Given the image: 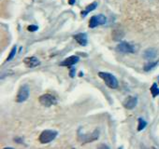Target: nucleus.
Segmentation results:
<instances>
[{
  "label": "nucleus",
  "instance_id": "nucleus-13",
  "mask_svg": "<svg viewBox=\"0 0 159 149\" xmlns=\"http://www.w3.org/2000/svg\"><path fill=\"white\" fill-rule=\"evenodd\" d=\"M98 2H93V3H91L90 5H88V6L84 9V11H82V17H83V18L86 17V15H87L88 13H90L91 11H95V10L98 8Z\"/></svg>",
  "mask_w": 159,
  "mask_h": 149
},
{
  "label": "nucleus",
  "instance_id": "nucleus-11",
  "mask_svg": "<svg viewBox=\"0 0 159 149\" xmlns=\"http://www.w3.org/2000/svg\"><path fill=\"white\" fill-rule=\"evenodd\" d=\"M24 62L25 63V65L29 68H34V67H37L40 64V62L39 60L35 57V56H32V57H26L24 59Z\"/></svg>",
  "mask_w": 159,
  "mask_h": 149
},
{
  "label": "nucleus",
  "instance_id": "nucleus-17",
  "mask_svg": "<svg viewBox=\"0 0 159 149\" xmlns=\"http://www.w3.org/2000/svg\"><path fill=\"white\" fill-rule=\"evenodd\" d=\"M138 121H139L138 130H139V131H140V130H142L147 126V121H146V120H144L142 117H139V118L138 119Z\"/></svg>",
  "mask_w": 159,
  "mask_h": 149
},
{
  "label": "nucleus",
  "instance_id": "nucleus-9",
  "mask_svg": "<svg viewBox=\"0 0 159 149\" xmlns=\"http://www.w3.org/2000/svg\"><path fill=\"white\" fill-rule=\"evenodd\" d=\"M73 38L77 41L78 44H80L81 46H86L88 43V36L86 33H79L73 36Z\"/></svg>",
  "mask_w": 159,
  "mask_h": 149
},
{
  "label": "nucleus",
  "instance_id": "nucleus-5",
  "mask_svg": "<svg viewBox=\"0 0 159 149\" xmlns=\"http://www.w3.org/2000/svg\"><path fill=\"white\" fill-rule=\"evenodd\" d=\"M39 103H40L41 105L46 106V107H50V106H52V105H54V104H56V103H57L56 98H55L53 95L50 94V93L41 95V96L39 98Z\"/></svg>",
  "mask_w": 159,
  "mask_h": 149
},
{
  "label": "nucleus",
  "instance_id": "nucleus-8",
  "mask_svg": "<svg viewBox=\"0 0 159 149\" xmlns=\"http://www.w3.org/2000/svg\"><path fill=\"white\" fill-rule=\"evenodd\" d=\"M138 104V98L135 96H128L125 98V100L123 102V105L125 108L128 109V110H132L134 109Z\"/></svg>",
  "mask_w": 159,
  "mask_h": 149
},
{
  "label": "nucleus",
  "instance_id": "nucleus-16",
  "mask_svg": "<svg viewBox=\"0 0 159 149\" xmlns=\"http://www.w3.org/2000/svg\"><path fill=\"white\" fill-rule=\"evenodd\" d=\"M150 91H151V93H152V95L153 98L159 95V89H158V86H157L156 83H153L152 84V86L151 87Z\"/></svg>",
  "mask_w": 159,
  "mask_h": 149
},
{
  "label": "nucleus",
  "instance_id": "nucleus-18",
  "mask_svg": "<svg viewBox=\"0 0 159 149\" xmlns=\"http://www.w3.org/2000/svg\"><path fill=\"white\" fill-rule=\"evenodd\" d=\"M16 52H17V46H14V47L12 48V49H11V51L10 55H9V56H8V58H7V62H9V61H11V60H12V59L14 58V56L16 55Z\"/></svg>",
  "mask_w": 159,
  "mask_h": 149
},
{
  "label": "nucleus",
  "instance_id": "nucleus-12",
  "mask_svg": "<svg viewBox=\"0 0 159 149\" xmlns=\"http://www.w3.org/2000/svg\"><path fill=\"white\" fill-rule=\"evenodd\" d=\"M157 56V50L155 49H147L143 53V58L147 61H151Z\"/></svg>",
  "mask_w": 159,
  "mask_h": 149
},
{
  "label": "nucleus",
  "instance_id": "nucleus-15",
  "mask_svg": "<svg viewBox=\"0 0 159 149\" xmlns=\"http://www.w3.org/2000/svg\"><path fill=\"white\" fill-rule=\"evenodd\" d=\"M158 64V61H155V62H152V61H149L145 65H144V71H146V72H148V71H150V70H152V68H154L156 65Z\"/></svg>",
  "mask_w": 159,
  "mask_h": 149
},
{
  "label": "nucleus",
  "instance_id": "nucleus-20",
  "mask_svg": "<svg viewBox=\"0 0 159 149\" xmlns=\"http://www.w3.org/2000/svg\"><path fill=\"white\" fill-rule=\"evenodd\" d=\"M75 68L73 67V65L72 66H70V73H69V74H70V77L71 78H74L75 77Z\"/></svg>",
  "mask_w": 159,
  "mask_h": 149
},
{
  "label": "nucleus",
  "instance_id": "nucleus-14",
  "mask_svg": "<svg viewBox=\"0 0 159 149\" xmlns=\"http://www.w3.org/2000/svg\"><path fill=\"white\" fill-rule=\"evenodd\" d=\"M111 36H112V39H113L114 41H119V40H121V39L124 37L125 33H124V31H122L121 29H115V30L112 31Z\"/></svg>",
  "mask_w": 159,
  "mask_h": 149
},
{
  "label": "nucleus",
  "instance_id": "nucleus-3",
  "mask_svg": "<svg viewBox=\"0 0 159 149\" xmlns=\"http://www.w3.org/2000/svg\"><path fill=\"white\" fill-rule=\"evenodd\" d=\"M98 136H99V131L98 130H95L92 133H89V134H80L79 133L78 139L82 143H87L98 140Z\"/></svg>",
  "mask_w": 159,
  "mask_h": 149
},
{
  "label": "nucleus",
  "instance_id": "nucleus-4",
  "mask_svg": "<svg viewBox=\"0 0 159 149\" xmlns=\"http://www.w3.org/2000/svg\"><path fill=\"white\" fill-rule=\"evenodd\" d=\"M29 93H30V90H29V87L27 85H24L22 86L19 91H18V93L16 95V99L15 101L17 103H24L25 102L28 97H29Z\"/></svg>",
  "mask_w": 159,
  "mask_h": 149
},
{
  "label": "nucleus",
  "instance_id": "nucleus-10",
  "mask_svg": "<svg viewBox=\"0 0 159 149\" xmlns=\"http://www.w3.org/2000/svg\"><path fill=\"white\" fill-rule=\"evenodd\" d=\"M79 61H80V57H79V56H77V55H72V56H69L68 58L65 59V60L60 63V65H61V66H67V67H70V66L76 64Z\"/></svg>",
  "mask_w": 159,
  "mask_h": 149
},
{
  "label": "nucleus",
  "instance_id": "nucleus-6",
  "mask_svg": "<svg viewBox=\"0 0 159 149\" xmlns=\"http://www.w3.org/2000/svg\"><path fill=\"white\" fill-rule=\"evenodd\" d=\"M116 50L120 53L126 54V53H134L136 49H135L134 45H132L128 42L123 41L118 44V46L116 47Z\"/></svg>",
  "mask_w": 159,
  "mask_h": 149
},
{
  "label": "nucleus",
  "instance_id": "nucleus-7",
  "mask_svg": "<svg viewBox=\"0 0 159 149\" xmlns=\"http://www.w3.org/2000/svg\"><path fill=\"white\" fill-rule=\"evenodd\" d=\"M107 22V18L106 16H104L103 14H98V15H95L93 16L90 21H89V27L90 28H96L98 25H103L105 24Z\"/></svg>",
  "mask_w": 159,
  "mask_h": 149
},
{
  "label": "nucleus",
  "instance_id": "nucleus-21",
  "mask_svg": "<svg viewBox=\"0 0 159 149\" xmlns=\"http://www.w3.org/2000/svg\"><path fill=\"white\" fill-rule=\"evenodd\" d=\"M75 2H76V0H68V4H69V5H71V6H72V5H74V4H75Z\"/></svg>",
  "mask_w": 159,
  "mask_h": 149
},
{
  "label": "nucleus",
  "instance_id": "nucleus-2",
  "mask_svg": "<svg viewBox=\"0 0 159 149\" xmlns=\"http://www.w3.org/2000/svg\"><path fill=\"white\" fill-rule=\"evenodd\" d=\"M58 135V132L56 130H43L39 137V143H42V144H45V143H51L52 141H53L56 136Z\"/></svg>",
  "mask_w": 159,
  "mask_h": 149
},
{
  "label": "nucleus",
  "instance_id": "nucleus-19",
  "mask_svg": "<svg viewBox=\"0 0 159 149\" xmlns=\"http://www.w3.org/2000/svg\"><path fill=\"white\" fill-rule=\"evenodd\" d=\"M27 30H28L29 32H36V31L39 30V26H38V25H33V24H31V25L27 26Z\"/></svg>",
  "mask_w": 159,
  "mask_h": 149
},
{
  "label": "nucleus",
  "instance_id": "nucleus-22",
  "mask_svg": "<svg viewBox=\"0 0 159 149\" xmlns=\"http://www.w3.org/2000/svg\"><path fill=\"white\" fill-rule=\"evenodd\" d=\"M14 141H15V142H18V143H22V142H23L22 139H20V138H15Z\"/></svg>",
  "mask_w": 159,
  "mask_h": 149
},
{
  "label": "nucleus",
  "instance_id": "nucleus-1",
  "mask_svg": "<svg viewBox=\"0 0 159 149\" xmlns=\"http://www.w3.org/2000/svg\"><path fill=\"white\" fill-rule=\"evenodd\" d=\"M98 77L104 80L105 84L110 89L115 90V89L118 88V86H119L118 80H117V79L113 76L112 74L108 73V72H99L98 73Z\"/></svg>",
  "mask_w": 159,
  "mask_h": 149
}]
</instances>
